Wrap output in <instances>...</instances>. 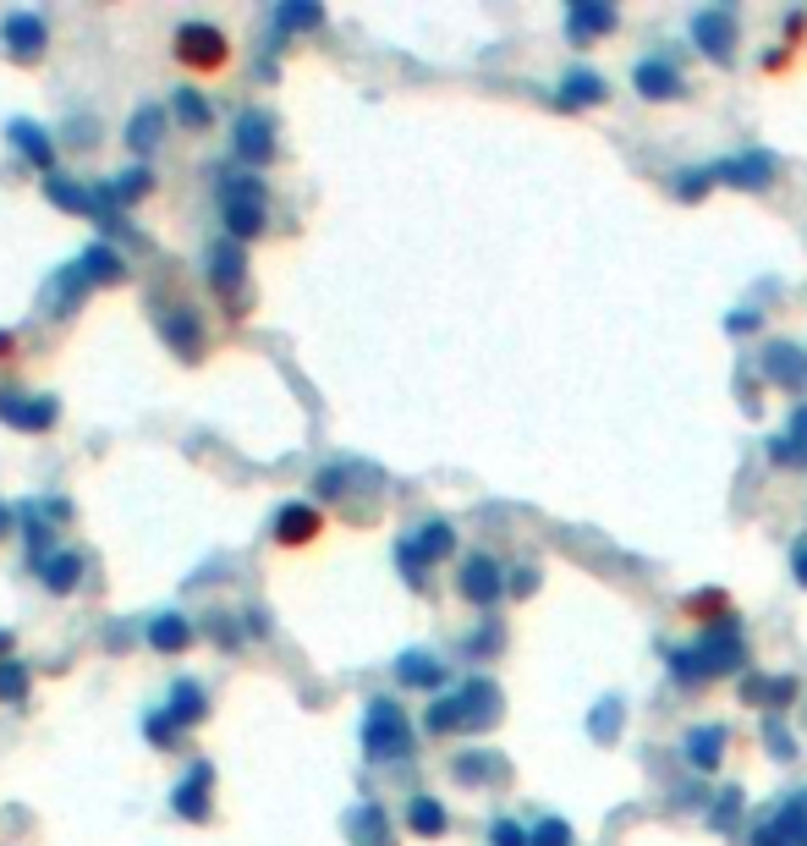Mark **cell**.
Returning a JSON list of instances; mask_svg holds the SVG:
<instances>
[{
	"mask_svg": "<svg viewBox=\"0 0 807 846\" xmlns=\"http://www.w3.org/2000/svg\"><path fill=\"white\" fill-rule=\"evenodd\" d=\"M363 753L374 765H390V758H407L412 753V720L396 698H369L363 709Z\"/></svg>",
	"mask_w": 807,
	"mask_h": 846,
	"instance_id": "cell-2",
	"label": "cell"
},
{
	"mask_svg": "<svg viewBox=\"0 0 807 846\" xmlns=\"http://www.w3.org/2000/svg\"><path fill=\"white\" fill-rule=\"evenodd\" d=\"M396 682L401 688H439L445 682V665L434 654H401L396 659Z\"/></svg>",
	"mask_w": 807,
	"mask_h": 846,
	"instance_id": "cell-22",
	"label": "cell"
},
{
	"mask_svg": "<svg viewBox=\"0 0 807 846\" xmlns=\"http://www.w3.org/2000/svg\"><path fill=\"white\" fill-rule=\"evenodd\" d=\"M319 528H324V517L313 512V505H281V517H276V539L281 544H308Z\"/></svg>",
	"mask_w": 807,
	"mask_h": 846,
	"instance_id": "cell-17",
	"label": "cell"
},
{
	"mask_svg": "<svg viewBox=\"0 0 807 846\" xmlns=\"http://www.w3.org/2000/svg\"><path fill=\"white\" fill-rule=\"evenodd\" d=\"M632 89L643 94V100H681L687 94V77H681V66L670 61V55H649V61H638V72H632Z\"/></svg>",
	"mask_w": 807,
	"mask_h": 846,
	"instance_id": "cell-7",
	"label": "cell"
},
{
	"mask_svg": "<svg viewBox=\"0 0 807 846\" xmlns=\"http://www.w3.org/2000/svg\"><path fill=\"white\" fill-rule=\"evenodd\" d=\"M209 281H215L220 292H236V286H242V247H236V242H220V247L209 253Z\"/></svg>",
	"mask_w": 807,
	"mask_h": 846,
	"instance_id": "cell-26",
	"label": "cell"
},
{
	"mask_svg": "<svg viewBox=\"0 0 807 846\" xmlns=\"http://www.w3.org/2000/svg\"><path fill=\"white\" fill-rule=\"evenodd\" d=\"M764 380H774V385H785V390H807V358H802L791 342H774V347L764 352Z\"/></svg>",
	"mask_w": 807,
	"mask_h": 846,
	"instance_id": "cell-15",
	"label": "cell"
},
{
	"mask_svg": "<svg viewBox=\"0 0 807 846\" xmlns=\"http://www.w3.org/2000/svg\"><path fill=\"white\" fill-rule=\"evenodd\" d=\"M774 830L785 835V846H807V797H791L774 808Z\"/></svg>",
	"mask_w": 807,
	"mask_h": 846,
	"instance_id": "cell-30",
	"label": "cell"
},
{
	"mask_svg": "<svg viewBox=\"0 0 807 846\" xmlns=\"http://www.w3.org/2000/svg\"><path fill=\"white\" fill-rule=\"evenodd\" d=\"M0 649H12V632H0Z\"/></svg>",
	"mask_w": 807,
	"mask_h": 846,
	"instance_id": "cell-55",
	"label": "cell"
},
{
	"mask_svg": "<svg viewBox=\"0 0 807 846\" xmlns=\"http://www.w3.org/2000/svg\"><path fill=\"white\" fill-rule=\"evenodd\" d=\"M165 342L182 352V358H193V352H198V319H193V313H170V319H165Z\"/></svg>",
	"mask_w": 807,
	"mask_h": 846,
	"instance_id": "cell-32",
	"label": "cell"
},
{
	"mask_svg": "<svg viewBox=\"0 0 807 846\" xmlns=\"http://www.w3.org/2000/svg\"><path fill=\"white\" fill-rule=\"evenodd\" d=\"M159 127H165V111H154V105H149V111H138V116H132L127 143H132V149H154V143H159Z\"/></svg>",
	"mask_w": 807,
	"mask_h": 846,
	"instance_id": "cell-35",
	"label": "cell"
},
{
	"mask_svg": "<svg viewBox=\"0 0 807 846\" xmlns=\"http://www.w3.org/2000/svg\"><path fill=\"white\" fill-rule=\"evenodd\" d=\"M434 736H451V731H467V720H462V693H445V698H434L428 704V720H423Z\"/></svg>",
	"mask_w": 807,
	"mask_h": 846,
	"instance_id": "cell-28",
	"label": "cell"
},
{
	"mask_svg": "<svg viewBox=\"0 0 807 846\" xmlns=\"http://www.w3.org/2000/svg\"><path fill=\"white\" fill-rule=\"evenodd\" d=\"M769 742H774V758H791L796 747H791V736H785V726L780 720H769Z\"/></svg>",
	"mask_w": 807,
	"mask_h": 846,
	"instance_id": "cell-49",
	"label": "cell"
},
{
	"mask_svg": "<svg viewBox=\"0 0 807 846\" xmlns=\"http://www.w3.org/2000/svg\"><path fill=\"white\" fill-rule=\"evenodd\" d=\"M209 786H215V770L209 765H193V776L170 792V808L182 813V819H193V824H204L209 819Z\"/></svg>",
	"mask_w": 807,
	"mask_h": 846,
	"instance_id": "cell-12",
	"label": "cell"
},
{
	"mask_svg": "<svg viewBox=\"0 0 807 846\" xmlns=\"http://www.w3.org/2000/svg\"><path fill=\"white\" fill-rule=\"evenodd\" d=\"M28 698V670L23 659H0V704H23Z\"/></svg>",
	"mask_w": 807,
	"mask_h": 846,
	"instance_id": "cell-34",
	"label": "cell"
},
{
	"mask_svg": "<svg viewBox=\"0 0 807 846\" xmlns=\"http://www.w3.org/2000/svg\"><path fill=\"white\" fill-rule=\"evenodd\" d=\"M226 193V220H231V236H258L264 231V182L258 177H236L220 188Z\"/></svg>",
	"mask_w": 807,
	"mask_h": 846,
	"instance_id": "cell-4",
	"label": "cell"
},
{
	"mask_svg": "<svg viewBox=\"0 0 807 846\" xmlns=\"http://www.w3.org/2000/svg\"><path fill=\"white\" fill-rule=\"evenodd\" d=\"M736 808H742V792H736V786H726V797H720V808L708 813V824H714V830H726V824L736 819Z\"/></svg>",
	"mask_w": 807,
	"mask_h": 846,
	"instance_id": "cell-45",
	"label": "cell"
},
{
	"mask_svg": "<svg viewBox=\"0 0 807 846\" xmlns=\"http://www.w3.org/2000/svg\"><path fill=\"white\" fill-rule=\"evenodd\" d=\"M407 830L423 835V841H434V835L451 830V813H445V803H434V797H412L407 803Z\"/></svg>",
	"mask_w": 807,
	"mask_h": 846,
	"instance_id": "cell-21",
	"label": "cell"
},
{
	"mask_svg": "<svg viewBox=\"0 0 807 846\" xmlns=\"http://www.w3.org/2000/svg\"><path fill=\"white\" fill-rule=\"evenodd\" d=\"M457 588H462V600L478 605V611H495L500 594H505V572L495 555H467L462 572H457Z\"/></svg>",
	"mask_w": 807,
	"mask_h": 846,
	"instance_id": "cell-5",
	"label": "cell"
},
{
	"mask_svg": "<svg viewBox=\"0 0 807 846\" xmlns=\"http://www.w3.org/2000/svg\"><path fill=\"white\" fill-rule=\"evenodd\" d=\"M12 143L39 165V171H50L55 165V149H50V138H44V127H34V121H12Z\"/></svg>",
	"mask_w": 807,
	"mask_h": 846,
	"instance_id": "cell-27",
	"label": "cell"
},
{
	"mask_svg": "<svg viewBox=\"0 0 807 846\" xmlns=\"http://www.w3.org/2000/svg\"><path fill=\"white\" fill-rule=\"evenodd\" d=\"M610 89H604V77L599 72H566V82H561V111H577V105H599Z\"/></svg>",
	"mask_w": 807,
	"mask_h": 846,
	"instance_id": "cell-19",
	"label": "cell"
},
{
	"mask_svg": "<svg viewBox=\"0 0 807 846\" xmlns=\"http://www.w3.org/2000/svg\"><path fill=\"white\" fill-rule=\"evenodd\" d=\"M82 292H88V275L72 265V270H61V275L50 281V308H55V313H72V308L82 303Z\"/></svg>",
	"mask_w": 807,
	"mask_h": 846,
	"instance_id": "cell-29",
	"label": "cell"
},
{
	"mask_svg": "<svg viewBox=\"0 0 807 846\" xmlns=\"http://www.w3.org/2000/svg\"><path fill=\"white\" fill-rule=\"evenodd\" d=\"M176 55H182V66H193V72H215V66H226V34L220 28H209V23H182L176 28Z\"/></svg>",
	"mask_w": 807,
	"mask_h": 846,
	"instance_id": "cell-6",
	"label": "cell"
},
{
	"mask_svg": "<svg viewBox=\"0 0 807 846\" xmlns=\"http://www.w3.org/2000/svg\"><path fill=\"white\" fill-rule=\"evenodd\" d=\"M149 643L159 649V654H182L188 643H193V627L176 616V611H165V616H154L149 621Z\"/></svg>",
	"mask_w": 807,
	"mask_h": 846,
	"instance_id": "cell-23",
	"label": "cell"
},
{
	"mask_svg": "<svg viewBox=\"0 0 807 846\" xmlns=\"http://www.w3.org/2000/svg\"><path fill=\"white\" fill-rule=\"evenodd\" d=\"M236 154L264 165L269 154H276V132H269V116L264 111H242L236 116Z\"/></svg>",
	"mask_w": 807,
	"mask_h": 846,
	"instance_id": "cell-13",
	"label": "cell"
},
{
	"mask_svg": "<svg viewBox=\"0 0 807 846\" xmlns=\"http://www.w3.org/2000/svg\"><path fill=\"white\" fill-rule=\"evenodd\" d=\"M742 659H747V638H742V627H736V616H731V621H720V627H708L697 649H670L665 665H670V676H676L681 688H692V682H708V676L742 670Z\"/></svg>",
	"mask_w": 807,
	"mask_h": 846,
	"instance_id": "cell-1",
	"label": "cell"
},
{
	"mask_svg": "<svg viewBox=\"0 0 807 846\" xmlns=\"http://www.w3.org/2000/svg\"><path fill=\"white\" fill-rule=\"evenodd\" d=\"M533 582H538V572H533V566H516V577H511V594H533Z\"/></svg>",
	"mask_w": 807,
	"mask_h": 846,
	"instance_id": "cell-51",
	"label": "cell"
},
{
	"mask_svg": "<svg viewBox=\"0 0 807 846\" xmlns=\"http://www.w3.org/2000/svg\"><path fill=\"white\" fill-rule=\"evenodd\" d=\"M176 116H182L188 127H209V116H215V111H209V100H204V94L182 89V94H176Z\"/></svg>",
	"mask_w": 807,
	"mask_h": 846,
	"instance_id": "cell-38",
	"label": "cell"
},
{
	"mask_svg": "<svg viewBox=\"0 0 807 846\" xmlns=\"http://www.w3.org/2000/svg\"><path fill=\"white\" fill-rule=\"evenodd\" d=\"M0 358H12V335L7 330H0Z\"/></svg>",
	"mask_w": 807,
	"mask_h": 846,
	"instance_id": "cell-53",
	"label": "cell"
},
{
	"mask_svg": "<svg viewBox=\"0 0 807 846\" xmlns=\"http://www.w3.org/2000/svg\"><path fill=\"white\" fill-rule=\"evenodd\" d=\"M489 846H527V830L511 824V819H495L489 824Z\"/></svg>",
	"mask_w": 807,
	"mask_h": 846,
	"instance_id": "cell-44",
	"label": "cell"
},
{
	"mask_svg": "<svg viewBox=\"0 0 807 846\" xmlns=\"http://www.w3.org/2000/svg\"><path fill=\"white\" fill-rule=\"evenodd\" d=\"M726 742H731V731L726 726H697V731H687V742H681V758L697 770V776H714V765L726 758Z\"/></svg>",
	"mask_w": 807,
	"mask_h": 846,
	"instance_id": "cell-9",
	"label": "cell"
},
{
	"mask_svg": "<svg viewBox=\"0 0 807 846\" xmlns=\"http://www.w3.org/2000/svg\"><path fill=\"white\" fill-rule=\"evenodd\" d=\"M687 616H697V621H714V627H720V621H731V616H726V594H692V600H687Z\"/></svg>",
	"mask_w": 807,
	"mask_h": 846,
	"instance_id": "cell-39",
	"label": "cell"
},
{
	"mask_svg": "<svg viewBox=\"0 0 807 846\" xmlns=\"http://www.w3.org/2000/svg\"><path fill=\"white\" fill-rule=\"evenodd\" d=\"M615 726H620V704H615V698H604V704L593 709V720H588V731H593L599 742H610V736H615Z\"/></svg>",
	"mask_w": 807,
	"mask_h": 846,
	"instance_id": "cell-40",
	"label": "cell"
},
{
	"mask_svg": "<svg viewBox=\"0 0 807 846\" xmlns=\"http://www.w3.org/2000/svg\"><path fill=\"white\" fill-rule=\"evenodd\" d=\"M44 193H50V204H61V209H72V215H88V209H94V198H88L82 188H72V182H61V177H50Z\"/></svg>",
	"mask_w": 807,
	"mask_h": 846,
	"instance_id": "cell-36",
	"label": "cell"
},
{
	"mask_svg": "<svg viewBox=\"0 0 807 846\" xmlns=\"http://www.w3.org/2000/svg\"><path fill=\"white\" fill-rule=\"evenodd\" d=\"M77 577H82V561H77V555H55V561H44V588H50V594H72Z\"/></svg>",
	"mask_w": 807,
	"mask_h": 846,
	"instance_id": "cell-31",
	"label": "cell"
},
{
	"mask_svg": "<svg viewBox=\"0 0 807 846\" xmlns=\"http://www.w3.org/2000/svg\"><path fill=\"white\" fill-rule=\"evenodd\" d=\"M692 39H697L703 55L731 61V44H736V23H731V12H697V17H692Z\"/></svg>",
	"mask_w": 807,
	"mask_h": 846,
	"instance_id": "cell-11",
	"label": "cell"
},
{
	"mask_svg": "<svg viewBox=\"0 0 807 846\" xmlns=\"http://www.w3.org/2000/svg\"><path fill=\"white\" fill-rule=\"evenodd\" d=\"M457 776H462V781H484V776H495V765H489V758H462Z\"/></svg>",
	"mask_w": 807,
	"mask_h": 846,
	"instance_id": "cell-47",
	"label": "cell"
},
{
	"mask_svg": "<svg viewBox=\"0 0 807 846\" xmlns=\"http://www.w3.org/2000/svg\"><path fill=\"white\" fill-rule=\"evenodd\" d=\"M143 731H149V742H154V747H170L176 736H182V726H176L170 715H149V726H143Z\"/></svg>",
	"mask_w": 807,
	"mask_h": 846,
	"instance_id": "cell-43",
	"label": "cell"
},
{
	"mask_svg": "<svg viewBox=\"0 0 807 846\" xmlns=\"http://www.w3.org/2000/svg\"><path fill=\"white\" fill-rule=\"evenodd\" d=\"M55 418H61L55 401H34V396H23V390H0V423H12V430H23V435L50 430Z\"/></svg>",
	"mask_w": 807,
	"mask_h": 846,
	"instance_id": "cell-8",
	"label": "cell"
},
{
	"mask_svg": "<svg viewBox=\"0 0 807 846\" xmlns=\"http://www.w3.org/2000/svg\"><path fill=\"white\" fill-rule=\"evenodd\" d=\"M769 457H774V462H807V401L791 412V430L769 446Z\"/></svg>",
	"mask_w": 807,
	"mask_h": 846,
	"instance_id": "cell-25",
	"label": "cell"
},
{
	"mask_svg": "<svg viewBox=\"0 0 807 846\" xmlns=\"http://www.w3.org/2000/svg\"><path fill=\"white\" fill-rule=\"evenodd\" d=\"M116 193H121V198L149 193V171H143V165H138V171H127V177H116Z\"/></svg>",
	"mask_w": 807,
	"mask_h": 846,
	"instance_id": "cell-46",
	"label": "cell"
},
{
	"mask_svg": "<svg viewBox=\"0 0 807 846\" xmlns=\"http://www.w3.org/2000/svg\"><path fill=\"white\" fill-rule=\"evenodd\" d=\"M753 846H785V835L774 830V819H764V824L753 830Z\"/></svg>",
	"mask_w": 807,
	"mask_h": 846,
	"instance_id": "cell-50",
	"label": "cell"
},
{
	"mask_svg": "<svg viewBox=\"0 0 807 846\" xmlns=\"http://www.w3.org/2000/svg\"><path fill=\"white\" fill-rule=\"evenodd\" d=\"M527 846H572V824L566 819H538L533 830H527Z\"/></svg>",
	"mask_w": 807,
	"mask_h": 846,
	"instance_id": "cell-37",
	"label": "cell"
},
{
	"mask_svg": "<svg viewBox=\"0 0 807 846\" xmlns=\"http://www.w3.org/2000/svg\"><path fill=\"white\" fill-rule=\"evenodd\" d=\"M615 7H572L566 12V34L572 39H593V34H615Z\"/></svg>",
	"mask_w": 807,
	"mask_h": 846,
	"instance_id": "cell-24",
	"label": "cell"
},
{
	"mask_svg": "<svg viewBox=\"0 0 807 846\" xmlns=\"http://www.w3.org/2000/svg\"><path fill=\"white\" fill-rule=\"evenodd\" d=\"M742 698H747V704L785 709V704L796 698V682H791V676H747V682H742Z\"/></svg>",
	"mask_w": 807,
	"mask_h": 846,
	"instance_id": "cell-20",
	"label": "cell"
},
{
	"mask_svg": "<svg viewBox=\"0 0 807 846\" xmlns=\"http://www.w3.org/2000/svg\"><path fill=\"white\" fill-rule=\"evenodd\" d=\"M77 270H82L88 281H116V275H121V259H116L111 247H100V242H94V247H88L82 259H77Z\"/></svg>",
	"mask_w": 807,
	"mask_h": 846,
	"instance_id": "cell-33",
	"label": "cell"
},
{
	"mask_svg": "<svg viewBox=\"0 0 807 846\" xmlns=\"http://www.w3.org/2000/svg\"><path fill=\"white\" fill-rule=\"evenodd\" d=\"M0 34H7V44L23 55V61H34V55H44V23L39 17H28V12H12L7 17V28H0Z\"/></svg>",
	"mask_w": 807,
	"mask_h": 846,
	"instance_id": "cell-18",
	"label": "cell"
},
{
	"mask_svg": "<svg viewBox=\"0 0 807 846\" xmlns=\"http://www.w3.org/2000/svg\"><path fill=\"white\" fill-rule=\"evenodd\" d=\"M708 188H714V171H681V182H676V198L697 204V198H703Z\"/></svg>",
	"mask_w": 807,
	"mask_h": 846,
	"instance_id": "cell-42",
	"label": "cell"
},
{
	"mask_svg": "<svg viewBox=\"0 0 807 846\" xmlns=\"http://www.w3.org/2000/svg\"><path fill=\"white\" fill-rule=\"evenodd\" d=\"M714 182H736V188H769L774 182V154L753 149V154H736L726 165H714Z\"/></svg>",
	"mask_w": 807,
	"mask_h": 846,
	"instance_id": "cell-10",
	"label": "cell"
},
{
	"mask_svg": "<svg viewBox=\"0 0 807 846\" xmlns=\"http://www.w3.org/2000/svg\"><path fill=\"white\" fill-rule=\"evenodd\" d=\"M489 649H500V627H484L478 638H467V654H489Z\"/></svg>",
	"mask_w": 807,
	"mask_h": 846,
	"instance_id": "cell-48",
	"label": "cell"
},
{
	"mask_svg": "<svg viewBox=\"0 0 807 846\" xmlns=\"http://www.w3.org/2000/svg\"><path fill=\"white\" fill-rule=\"evenodd\" d=\"M462 720H467V731L495 726V720H500V688L484 682V676H473V682L462 688Z\"/></svg>",
	"mask_w": 807,
	"mask_h": 846,
	"instance_id": "cell-14",
	"label": "cell"
},
{
	"mask_svg": "<svg viewBox=\"0 0 807 846\" xmlns=\"http://www.w3.org/2000/svg\"><path fill=\"white\" fill-rule=\"evenodd\" d=\"M791 566H796V582L807 588V544H796V550H791Z\"/></svg>",
	"mask_w": 807,
	"mask_h": 846,
	"instance_id": "cell-52",
	"label": "cell"
},
{
	"mask_svg": "<svg viewBox=\"0 0 807 846\" xmlns=\"http://www.w3.org/2000/svg\"><path fill=\"white\" fill-rule=\"evenodd\" d=\"M7 523H12V512H7V505H0V534H7Z\"/></svg>",
	"mask_w": 807,
	"mask_h": 846,
	"instance_id": "cell-54",
	"label": "cell"
},
{
	"mask_svg": "<svg viewBox=\"0 0 807 846\" xmlns=\"http://www.w3.org/2000/svg\"><path fill=\"white\" fill-rule=\"evenodd\" d=\"M451 550H457V528H451V523H423L412 539L396 544V561H401V572H407L412 582H423V566L445 561Z\"/></svg>",
	"mask_w": 807,
	"mask_h": 846,
	"instance_id": "cell-3",
	"label": "cell"
},
{
	"mask_svg": "<svg viewBox=\"0 0 807 846\" xmlns=\"http://www.w3.org/2000/svg\"><path fill=\"white\" fill-rule=\"evenodd\" d=\"M276 23H281V28H319V23H324V12H319V7H281V12H276Z\"/></svg>",
	"mask_w": 807,
	"mask_h": 846,
	"instance_id": "cell-41",
	"label": "cell"
},
{
	"mask_svg": "<svg viewBox=\"0 0 807 846\" xmlns=\"http://www.w3.org/2000/svg\"><path fill=\"white\" fill-rule=\"evenodd\" d=\"M165 715H170L176 726H198V720L209 715V698H204V688L193 682V676H182V682L170 688V704H165Z\"/></svg>",
	"mask_w": 807,
	"mask_h": 846,
	"instance_id": "cell-16",
	"label": "cell"
}]
</instances>
